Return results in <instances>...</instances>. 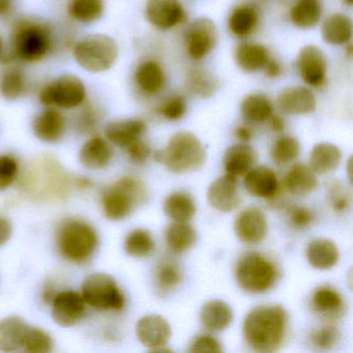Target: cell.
Wrapping results in <instances>:
<instances>
[{
	"label": "cell",
	"instance_id": "cell-1",
	"mask_svg": "<svg viewBox=\"0 0 353 353\" xmlns=\"http://www.w3.org/2000/svg\"><path fill=\"white\" fill-rule=\"evenodd\" d=\"M17 181L23 195L40 203L63 201L74 190L92 185L86 177L71 174L59 161L45 154L32 159Z\"/></svg>",
	"mask_w": 353,
	"mask_h": 353
},
{
	"label": "cell",
	"instance_id": "cell-2",
	"mask_svg": "<svg viewBox=\"0 0 353 353\" xmlns=\"http://www.w3.org/2000/svg\"><path fill=\"white\" fill-rule=\"evenodd\" d=\"M54 47V32L48 23L37 18H19L12 26L9 48L1 63H41L52 53Z\"/></svg>",
	"mask_w": 353,
	"mask_h": 353
},
{
	"label": "cell",
	"instance_id": "cell-3",
	"mask_svg": "<svg viewBox=\"0 0 353 353\" xmlns=\"http://www.w3.org/2000/svg\"><path fill=\"white\" fill-rule=\"evenodd\" d=\"M286 310L279 305H262L249 312L243 324L248 346L256 352L279 350L286 336Z\"/></svg>",
	"mask_w": 353,
	"mask_h": 353
},
{
	"label": "cell",
	"instance_id": "cell-4",
	"mask_svg": "<svg viewBox=\"0 0 353 353\" xmlns=\"http://www.w3.org/2000/svg\"><path fill=\"white\" fill-rule=\"evenodd\" d=\"M55 241L59 253L65 260L83 263L96 253L99 237L90 223L79 219H68L59 224Z\"/></svg>",
	"mask_w": 353,
	"mask_h": 353
},
{
	"label": "cell",
	"instance_id": "cell-5",
	"mask_svg": "<svg viewBox=\"0 0 353 353\" xmlns=\"http://www.w3.org/2000/svg\"><path fill=\"white\" fill-rule=\"evenodd\" d=\"M72 57L78 67L90 74H101L114 67L119 59V44L112 37L90 34L73 43Z\"/></svg>",
	"mask_w": 353,
	"mask_h": 353
},
{
	"label": "cell",
	"instance_id": "cell-6",
	"mask_svg": "<svg viewBox=\"0 0 353 353\" xmlns=\"http://www.w3.org/2000/svg\"><path fill=\"white\" fill-rule=\"evenodd\" d=\"M148 190L140 179L125 176L103 190L101 206L108 220H125L136 208L145 203Z\"/></svg>",
	"mask_w": 353,
	"mask_h": 353
},
{
	"label": "cell",
	"instance_id": "cell-7",
	"mask_svg": "<svg viewBox=\"0 0 353 353\" xmlns=\"http://www.w3.org/2000/svg\"><path fill=\"white\" fill-rule=\"evenodd\" d=\"M205 161V148L199 138L191 132H177L162 150V163L175 174L200 170Z\"/></svg>",
	"mask_w": 353,
	"mask_h": 353
},
{
	"label": "cell",
	"instance_id": "cell-8",
	"mask_svg": "<svg viewBox=\"0 0 353 353\" xmlns=\"http://www.w3.org/2000/svg\"><path fill=\"white\" fill-rule=\"evenodd\" d=\"M38 100L44 107L76 110L88 100V88L78 76L63 74L42 85L38 92Z\"/></svg>",
	"mask_w": 353,
	"mask_h": 353
},
{
	"label": "cell",
	"instance_id": "cell-9",
	"mask_svg": "<svg viewBox=\"0 0 353 353\" xmlns=\"http://www.w3.org/2000/svg\"><path fill=\"white\" fill-rule=\"evenodd\" d=\"M276 266L258 253L241 256L235 268V279L241 289L250 293L270 290L276 281Z\"/></svg>",
	"mask_w": 353,
	"mask_h": 353
},
{
	"label": "cell",
	"instance_id": "cell-10",
	"mask_svg": "<svg viewBox=\"0 0 353 353\" xmlns=\"http://www.w3.org/2000/svg\"><path fill=\"white\" fill-rule=\"evenodd\" d=\"M81 295L86 305L99 311L119 312L125 303V294L110 274L94 272L82 283Z\"/></svg>",
	"mask_w": 353,
	"mask_h": 353
},
{
	"label": "cell",
	"instance_id": "cell-11",
	"mask_svg": "<svg viewBox=\"0 0 353 353\" xmlns=\"http://www.w3.org/2000/svg\"><path fill=\"white\" fill-rule=\"evenodd\" d=\"M218 42V28L210 18H198L188 26L185 32V51L193 61L205 59L214 50Z\"/></svg>",
	"mask_w": 353,
	"mask_h": 353
},
{
	"label": "cell",
	"instance_id": "cell-12",
	"mask_svg": "<svg viewBox=\"0 0 353 353\" xmlns=\"http://www.w3.org/2000/svg\"><path fill=\"white\" fill-rule=\"evenodd\" d=\"M146 21L156 30L166 32L187 20V12L181 0H146Z\"/></svg>",
	"mask_w": 353,
	"mask_h": 353
},
{
	"label": "cell",
	"instance_id": "cell-13",
	"mask_svg": "<svg viewBox=\"0 0 353 353\" xmlns=\"http://www.w3.org/2000/svg\"><path fill=\"white\" fill-rule=\"evenodd\" d=\"M299 77L307 88H318L325 84L327 77V59L319 47L307 45L296 57Z\"/></svg>",
	"mask_w": 353,
	"mask_h": 353
},
{
	"label": "cell",
	"instance_id": "cell-14",
	"mask_svg": "<svg viewBox=\"0 0 353 353\" xmlns=\"http://www.w3.org/2000/svg\"><path fill=\"white\" fill-rule=\"evenodd\" d=\"M50 303L52 319L63 327L76 325L85 313V301L81 294L73 290L55 293Z\"/></svg>",
	"mask_w": 353,
	"mask_h": 353
},
{
	"label": "cell",
	"instance_id": "cell-15",
	"mask_svg": "<svg viewBox=\"0 0 353 353\" xmlns=\"http://www.w3.org/2000/svg\"><path fill=\"white\" fill-rule=\"evenodd\" d=\"M138 340L150 351H170L165 349L170 340L171 326L163 316L150 314L140 318L136 324Z\"/></svg>",
	"mask_w": 353,
	"mask_h": 353
},
{
	"label": "cell",
	"instance_id": "cell-16",
	"mask_svg": "<svg viewBox=\"0 0 353 353\" xmlns=\"http://www.w3.org/2000/svg\"><path fill=\"white\" fill-rule=\"evenodd\" d=\"M32 131L44 143H57L67 131V119L59 109L45 107L32 119Z\"/></svg>",
	"mask_w": 353,
	"mask_h": 353
},
{
	"label": "cell",
	"instance_id": "cell-17",
	"mask_svg": "<svg viewBox=\"0 0 353 353\" xmlns=\"http://www.w3.org/2000/svg\"><path fill=\"white\" fill-rule=\"evenodd\" d=\"M134 85L142 96L154 98L166 85L164 68L154 59H145L136 67L133 74Z\"/></svg>",
	"mask_w": 353,
	"mask_h": 353
},
{
	"label": "cell",
	"instance_id": "cell-18",
	"mask_svg": "<svg viewBox=\"0 0 353 353\" xmlns=\"http://www.w3.org/2000/svg\"><path fill=\"white\" fill-rule=\"evenodd\" d=\"M279 110L288 115H307L315 112L317 101L307 86H289L281 90L276 98Z\"/></svg>",
	"mask_w": 353,
	"mask_h": 353
},
{
	"label": "cell",
	"instance_id": "cell-19",
	"mask_svg": "<svg viewBox=\"0 0 353 353\" xmlns=\"http://www.w3.org/2000/svg\"><path fill=\"white\" fill-rule=\"evenodd\" d=\"M234 231L239 241L245 243H259L268 235V221L263 212L258 208H245L235 219Z\"/></svg>",
	"mask_w": 353,
	"mask_h": 353
},
{
	"label": "cell",
	"instance_id": "cell-20",
	"mask_svg": "<svg viewBox=\"0 0 353 353\" xmlns=\"http://www.w3.org/2000/svg\"><path fill=\"white\" fill-rule=\"evenodd\" d=\"M148 130V123L140 117L117 119L107 123L104 129L105 138L112 145L125 148L136 140L141 139Z\"/></svg>",
	"mask_w": 353,
	"mask_h": 353
},
{
	"label": "cell",
	"instance_id": "cell-21",
	"mask_svg": "<svg viewBox=\"0 0 353 353\" xmlns=\"http://www.w3.org/2000/svg\"><path fill=\"white\" fill-rule=\"evenodd\" d=\"M237 188V179L233 175L226 173L219 177L208 188V203L219 212H232L241 202Z\"/></svg>",
	"mask_w": 353,
	"mask_h": 353
},
{
	"label": "cell",
	"instance_id": "cell-22",
	"mask_svg": "<svg viewBox=\"0 0 353 353\" xmlns=\"http://www.w3.org/2000/svg\"><path fill=\"white\" fill-rule=\"evenodd\" d=\"M113 158L112 144L98 135L86 140L79 152V161L84 168L98 171L107 168Z\"/></svg>",
	"mask_w": 353,
	"mask_h": 353
},
{
	"label": "cell",
	"instance_id": "cell-23",
	"mask_svg": "<svg viewBox=\"0 0 353 353\" xmlns=\"http://www.w3.org/2000/svg\"><path fill=\"white\" fill-rule=\"evenodd\" d=\"M30 82L23 68L18 63L6 65L0 73V97L8 102H15L30 92Z\"/></svg>",
	"mask_w": 353,
	"mask_h": 353
},
{
	"label": "cell",
	"instance_id": "cell-24",
	"mask_svg": "<svg viewBox=\"0 0 353 353\" xmlns=\"http://www.w3.org/2000/svg\"><path fill=\"white\" fill-rule=\"evenodd\" d=\"M243 185L251 195L264 199H274L280 189L276 173L262 165L253 167L245 173Z\"/></svg>",
	"mask_w": 353,
	"mask_h": 353
},
{
	"label": "cell",
	"instance_id": "cell-25",
	"mask_svg": "<svg viewBox=\"0 0 353 353\" xmlns=\"http://www.w3.org/2000/svg\"><path fill=\"white\" fill-rule=\"evenodd\" d=\"M270 57V50L258 43L241 42L234 49L235 63L248 74L263 71Z\"/></svg>",
	"mask_w": 353,
	"mask_h": 353
},
{
	"label": "cell",
	"instance_id": "cell-26",
	"mask_svg": "<svg viewBox=\"0 0 353 353\" xmlns=\"http://www.w3.org/2000/svg\"><path fill=\"white\" fill-rule=\"evenodd\" d=\"M260 14L251 3H241L231 11L228 17L229 32L237 39L249 38L259 26Z\"/></svg>",
	"mask_w": 353,
	"mask_h": 353
},
{
	"label": "cell",
	"instance_id": "cell-27",
	"mask_svg": "<svg viewBox=\"0 0 353 353\" xmlns=\"http://www.w3.org/2000/svg\"><path fill=\"white\" fill-rule=\"evenodd\" d=\"M352 20L342 13H334L325 18L321 26V36L324 42L332 46H343L351 43Z\"/></svg>",
	"mask_w": 353,
	"mask_h": 353
},
{
	"label": "cell",
	"instance_id": "cell-28",
	"mask_svg": "<svg viewBox=\"0 0 353 353\" xmlns=\"http://www.w3.org/2000/svg\"><path fill=\"white\" fill-rule=\"evenodd\" d=\"M311 303L314 311L326 319H336L344 314V299L332 287L322 286L316 289L312 295Z\"/></svg>",
	"mask_w": 353,
	"mask_h": 353
},
{
	"label": "cell",
	"instance_id": "cell-29",
	"mask_svg": "<svg viewBox=\"0 0 353 353\" xmlns=\"http://www.w3.org/2000/svg\"><path fill=\"white\" fill-rule=\"evenodd\" d=\"M257 161L255 150L245 143L235 144L225 152L224 168L227 174L241 176L251 170Z\"/></svg>",
	"mask_w": 353,
	"mask_h": 353
},
{
	"label": "cell",
	"instance_id": "cell-30",
	"mask_svg": "<svg viewBox=\"0 0 353 353\" xmlns=\"http://www.w3.org/2000/svg\"><path fill=\"white\" fill-rule=\"evenodd\" d=\"M232 319V309L221 299L208 301L200 311L202 325L210 332H223L230 325Z\"/></svg>",
	"mask_w": 353,
	"mask_h": 353
},
{
	"label": "cell",
	"instance_id": "cell-31",
	"mask_svg": "<svg viewBox=\"0 0 353 353\" xmlns=\"http://www.w3.org/2000/svg\"><path fill=\"white\" fill-rule=\"evenodd\" d=\"M307 259L310 265L316 270H330L338 263L340 252L334 241L330 239H318L307 245Z\"/></svg>",
	"mask_w": 353,
	"mask_h": 353
},
{
	"label": "cell",
	"instance_id": "cell-32",
	"mask_svg": "<svg viewBox=\"0 0 353 353\" xmlns=\"http://www.w3.org/2000/svg\"><path fill=\"white\" fill-rule=\"evenodd\" d=\"M28 325L19 316L0 320V351L13 352L21 348Z\"/></svg>",
	"mask_w": 353,
	"mask_h": 353
},
{
	"label": "cell",
	"instance_id": "cell-33",
	"mask_svg": "<svg viewBox=\"0 0 353 353\" xmlns=\"http://www.w3.org/2000/svg\"><path fill=\"white\" fill-rule=\"evenodd\" d=\"M241 113L249 123H265L274 114V104L265 94L252 92L241 101Z\"/></svg>",
	"mask_w": 353,
	"mask_h": 353
},
{
	"label": "cell",
	"instance_id": "cell-34",
	"mask_svg": "<svg viewBox=\"0 0 353 353\" xmlns=\"http://www.w3.org/2000/svg\"><path fill=\"white\" fill-rule=\"evenodd\" d=\"M342 152L338 146L328 142L316 144L310 154V166L316 174H328L338 168Z\"/></svg>",
	"mask_w": 353,
	"mask_h": 353
},
{
	"label": "cell",
	"instance_id": "cell-35",
	"mask_svg": "<svg viewBox=\"0 0 353 353\" xmlns=\"http://www.w3.org/2000/svg\"><path fill=\"white\" fill-rule=\"evenodd\" d=\"M317 174L305 164H296L287 173L285 187L294 196H305L317 188Z\"/></svg>",
	"mask_w": 353,
	"mask_h": 353
},
{
	"label": "cell",
	"instance_id": "cell-36",
	"mask_svg": "<svg viewBox=\"0 0 353 353\" xmlns=\"http://www.w3.org/2000/svg\"><path fill=\"white\" fill-rule=\"evenodd\" d=\"M291 23L299 30H312L322 18V6L319 0H299L291 7Z\"/></svg>",
	"mask_w": 353,
	"mask_h": 353
},
{
	"label": "cell",
	"instance_id": "cell-37",
	"mask_svg": "<svg viewBox=\"0 0 353 353\" xmlns=\"http://www.w3.org/2000/svg\"><path fill=\"white\" fill-rule=\"evenodd\" d=\"M165 214L174 222H189L196 214V204L185 192H173L165 199Z\"/></svg>",
	"mask_w": 353,
	"mask_h": 353
},
{
	"label": "cell",
	"instance_id": "cell-38",
	"mask_svg": "<svg viewBox=\"0 0 353 353\" xmlns=\"http://www.w3.org/2000/svg\"><path fill=\"white\" fill-rule=\"evenodd\" d=\"M67 12L76 23H94L104 15L105 0H70Z\"/></svg>",
	"mask_w": 353,
	"mask_h": 353
},
{
	"label": "cell",
	"instance_id": "cell-39",
	"mask_svg": "<svg viewBox=\"0 0 353 353\" xmlns=\"http://www.w3.org/2000/svg\"><path fill=\"white\" fill-rule=\"evenodd\" d=\"M165 237L169 249L181 254L194 247L197 241V233L189 222H174L167 227Z\"/></svg>",
	"mask_w": 353,
	"mask_h": 353
},
{
	"label": "cell",
	"instance_id": "cell-40",
	"mask_svg": "<svg viewBox=\"0 0 353 353\" xmlns=\"http://www.w3.org/2000/svg\"><path fill=\"white\" fill-rule=\"evenodd\" d=\"M185 85L193 96L208 99L218 90L219 80L208 70L192 69L188 73Z\"/></svg>",
	"mask_w": 353,
	"mask_h": 353
},
{
	"label": "cell",
	"instance_id": "cell-41",
	"mask_svg": "<svg viewBox=\"0 0 353 353\" xmlns=\"http://www.w3.org/2000/svg\"><path fill=\"white\" fill-rule=\"evenodd\" d=\"M75 119H74V127L82 135H94L101 121H102V109L96 103L85 101L82 106L76 109Z\"/></svg>",
	"mask_w": 353,
	"mask_h": 353
},
{
	"label": "cell",
	"instance_id": "cell-42",
	"mask_svg": "<svg viewBox=\"0 0 353 353\" xmlns=\"http://www.w3.org/2000/svg\"><path fill=\"white\" fill-rule=\"evenodd\" d=\"M123 249L131 257L143 258L152 253L154 241L148 230L134 229L125 236Z\"/></svg>",
	"mask_w": 353,
	"mask_h": 353
},
{
	"label": "cell",
	"instance_id": "cell-43",
	"mask_svg": "<svg viewBox=\"0 0 353 353\" xmlns=\"http://www.w3.org/2000/svg\"><path fill=\"white\" fill-rule=\"evenodd\" d=\"M21 348L28 353H49L54 349V341L44 330L28 326Z\"/></svg>",
	"mask_w": 353,
	"mask_h": 353
},
{
	"label": "cell",
	"instance_id": "cell-44",
	"mask_svg": "<svg viewBox=\"0 0 353 353\" xmlns=\"http://www.w3.org/2000/svg\"><path fill=\"white\" fill-rule=\"evenodd\" d=\"M301 145L296 138L283 136L272 144L270 154L272 160L278 165H287L299 157Z\"/></svg>",
	"mask_w": 353,
	"mask_h": 353
},
{
	"label": "cell",
	"instance_id": "cell-45",
	"mask_svg": "<svg viewBox=\"0 0 353 353\" xmlns=\"http://www.w3.org/2000/svg\"><path fill=\"white\" fill-rule=\"evenodd\" d=\"M181 282V272L177 264L170 260H165L159 264L156 272V284L164 292L176 288Z\"/></svg>",
	"mask_w": 353,
	"mask_h": 353
},
{
	"label": "cell",
	"instance_id": "cell-46",
	"mask_svg": "<svg viewBox=\"0 0 353 353\" xmlns=\"http://www.w3.org/2000/svg\"><path fill=\"white\" fill-rule=\"evenodd\" d=\"M187 110L188 105L185 97L181 94H173L161 103L157 112L167 121H177L185 117Z\"/></svg>",
	"mask_w": 353,
	"mask_h": 353
},
{
	"label": "cell",
	"instance_id": "cell-47",
	"mask_svg": "<svg viewBox=\"0 0 353 353\" xmlns=\"http://www.w3.org/2000/svg\"><path fill=\"white\" fill-rule=\"evenodd\" d=\"M20 174L19 161L12 154H0V192L11 188Z\"/></svg>",
	"mask_w": 353,
	"mask_h": 353
},
{
	"label": "cell",
	"instance_id": "cell-48",
	"mask_svg": "<svg viewBox=\"0 0 353 353\" xmlns=\"http://www.w3.org/2000/svg\"><path fill=\"white\" fill-rule=\"evenodd\" d=\"M330 201L334 212H346L351 204L350 193L342 183H334L330 185Z\"/></svg>",
	"mask_w": 353,
	"mask_h": 353
},
{
	"label": "cell",
	"instance_id": "cell-49",
	"mask_svg": "<svg viewBox=\"0 0 353 353\" xmlns=\"http://www.w3.org/2000/svg\"><path fill=\"white\" fill-rule=\"evenodd\" d=\"M339 332L334 326H324L312 334V344L320 350H328L336 344Z\"/></svg>",
	"mask_w": 353,
	"mask_h": 353
},
{
	"label": "cell",
	"instance_id": "cell-50",
	"mask_svg": "<svg viewBox=\"0 0 353 353\" xmlns=\"http://www.w3.org/2000/svg\"><path fill=\"white\" fill-rule=\"evenodd\" d=\"M127 150L128 156L131 159L132 162L136 164H143L150 159L152 154V148L144 140L138 139L133 143L130 144Z\"/></svg>",
	"mask_w": 353,
	"mask_h": 353
},
{
	"label": "cell",
	"instance_id": "cell-51",
	"mask_svg": "<svg viewBox=\"0 0 353 353\" xmlns=\"http://www.w3.org/2000/svg\"><path fill=\"white\" fill-rule=\"evenodd\" d=\"M191 352H222L223 348L221 343L214 336L208 334H202L197 336L190 348Z\"/></svg>",
	"mask_w": 353,
	"mask_h": 353
},
{
	"label": "cell",
	"instance_id": "cell-52",
	"mask_svg": "<svg viewBox=\"0 0 353 353\" xmlns=\"http://www.w3.org/2000/svg\"><path fill=\"white\" fill-rule=\"evenodd\" d=\"M290 222L293 226L296 228H305L309 226L313 221V214L309 208H303V206H296L290 210Z\"/></svg>",
	"mask_w": 353,
	"mask_h": 353
},
{
	"label": "cell",
	"instance_id": "cell-53",
	"mask_svg": "<svg viewBox=\"0 0 353 353\" xmlns=\"http://www.w3.org/2000/svg\"><path fill=\"white\" fill-rule=\"evenodd\" d=\"M13 226L11 221L5 216H0V248L3 247L11 239Z\"/></svg>",
	"mask_w": 353,
	"mask_h": 353
},
{
	"label": "cell",
	"instance_id": "cell-54",
	"mask_svg": "<svg viewBox=\"0 0 353 353\" xmlns=\"http://www.w3.org/2000/svg\"><path fill=\"white\" fill-rule=\"evenodd\" d=\"M263 71L265 75L270 78V79H276V78L282 75L283 67L280 61L270 57L265 67H264Z\"/></svg>",
	"mask_w": 353,
	"mask_h": 353
},
{
	"label": "cell",
	"instance_id": "cell-55",
	"mask_svg": "<svg viewBox=\"0 0 353 353\" xmlns=\"http://www.w3.org/2000/svg\"><path fill=\"white\" fill-rule=\"evenodd\" d=\"M268 125H270V130L276 133H281L285 129V121L280 115L272 114L268 119Z\"/></svg>",
	"mask_w": 353,
	"mask_h": 353
},
{
	"label": "cell",
	"instance_id": "cell-56",
	"mask_svg": "<svg viewBox=\"0 0 353 353\" xmlns=\"http://www.w3.org/2000/svg\"><path fill=\"white\" fill-rule=\"evenodd\" d=\"M235 136L241 140V142H249L253 137L251 129L247 125H241L235 129Z\"/></svg>",
	"mask_w": 353,
	"mask_h": 353
},
{
	"label": "cell",
	"instance_id": "cell-57",
	"mask_svg": "<svg viewBox=\"0 0 353 353\" xmlns=\"http://www.w3.org/2000/svg\"><path fill=\"white\" fill-rule=\"evenodd\" d=\"M14 10V0H0V18L9 17Z\"/></svg>",
	"mask_w": 353,
	"mask_h": 353
},
{
	"label": "cell",
	"instance_id": "cell-58",
	"mask_svg": "<svg viewBox=\"0 0 353 353\" xmlns=\"http://www.w3.org/2000/svg\"><path fill=\"white\" fill-rule=\"evenodd\" d=\"M6 50H7V47H6L5 41H3V37L0 36V63L5 57Z\"/></svg>",
	"mask_w": 353,
	"mask_h": 353
},
{
	"label": "cell",
	"instance_id": "cell-59",
	"mask_svg": "<svg viewBox=\"0 0 353 353\" xmlns=\"http://www.w3.org/2000/svg\"><path fill=\"white\" fill-rule=\"evenodd\" d=\"M343 3L348 7H351L353 5V0H343Z\"/></svg>",
	"mask_w": 353,
	"mask_h": 353
}]
</instances>
